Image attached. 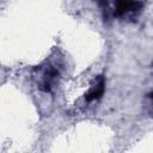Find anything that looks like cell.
<instances>
[{"label": "cell", "instance_id": "obj_2", "mask_svg": "<svg viewBox=\"0 0 153 153\" xmlns=\"http://www.w3.org/2000/svg\"><path fill=\"white\" fill-rule=\"evenodd\" d=\"M104 88H105V80H104L103 76H99V79L91 87V90L88 91V93L85 96V99L87 102H92V100L99 99L103 96V93H104Z\"/></svg>", "mask_w": 153, "mask_h": 153}, {"label": "cell", "instance_id": "obj_1", "mask_svg": "<svg viewBox=\"0 0 153 153\" xmlns=\"http://www.w3.org/2000/svg\"><path fill=\"white\" fill-rule=\"evenodd\" d=\"M140 7H141V2L135 1V0H117L116 1L115 14L116 16H122L127 12L136 11Z\"/></svg>", "mask_w": 153, "mask_h": 153}]
</instances>
